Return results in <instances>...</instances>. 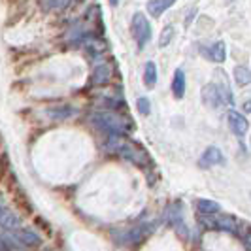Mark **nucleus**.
Segmentation results:
<instances>
[{
  "label": "nucleus",
  "instance_id": "1",
  "mask_svg": "<svg viewBox=\"0 0 251 251\" xmlns=\"http://www.w3.org/2000/svg\"><path fill=\"white\" fill-rule=\"evenodd\" d=\"M106 148L110 151H115V153L123 155L126 161L138 164V166H144V164L148 163V153L142 150L138 144L125 142V140L121 138V136H117V134H113L112 138L108 140V146Z\"/></svg>",
  "mask_w": 251,
  "mask_h": 251
},
{
  "label": "nucleus",
  "instance_id": "2",
  "mask_svg": "<svg viewBox=\"0 0 251 251\" xmlns=\"http://www.w3.org/2000/svg\"><path fill=\"white\" fill-rule=\"evenodd\" d=\"M91 121L104 130L113 132V134H123L130 128V123L123 117H119L117 113H97L91 117Z\"/></svg>",
  "mask_w": 251,
  "mask_h": 251
},
{
  "label": "nucleus",
  "instance_id": "3",
  "mask_svg": "<svg viewBox=\"0 0 251 251\" xmlns=\"http://www.w3.org/2000/svg\"><path fill=\"white\" fill-rule=\"evenodd\" d=\"M132 32H134V38H136V44H138L140 50L151 40V26L148 23V19L144 17V13H136L134 15V19H132Z\"/></svg>",
  "mask_w": 251,
  "mask_h": 251
},
{
  "label": "nucleus",
  "instance_id": "4",
  "mask_svg": "<svg viewBox=\"0 0 251 251\" xmlns=\"http://www.w3.org/2000/svg\"><path fill=\"white\" fill-rule=\"evenodd\" d=\"M206 219H210V221H206V225L210 226V228H221V230H226V232L238 234V223L230 215H221V217H215V219L210 217V215H206Z\"/></svg>",
  "mask_w": 251,
  "mask_h": 251
},
{
  "label": "nucleus",
  "instance_id": "5",
  "mask_svg": "<svg viewBox=\"0 0 251 251\" xmlns=\"http://www.w3.org/2000/svg\"><path fill=\"white\" fill-rule=\"evenodd\" d=\"M228 125H230V130L236 134V136H244L248 132V119L238 112H230L228 113Z\"/></svg>",
  "mask_w": 251,
  "mask_h": 251
},
{
  "label": "nucleus",
  "instance_id": "6",
  "mask_svg": "<svg viewBox=\"0 0 251 251\" xmlns=\"http://www.w3.org/2000/svg\"><path fill=\"white\" fill-rule=\"evenodd\" d=\"M151 232V226L148 225H140V226H134V228H130L126 234H123V244H138L142 240L146 238V236H150Z\"/></svg>",
  "mask_w": 251,
  "mask_h": 251
},
{
  "label": "nucleus",
  "instance_id": "7",
  "mask_svg": "<svg viewBox=\"0 0 251 251\" xmlns=\"http://www.w3.org/2000/svg\"><path fill=\"white\" fill-rule=\"evenodd\" d=\"M223 163V153L217 150V148H208L204 151V155L201 157V164L202 168H210V166H215V164Z\"/></svg>",
  "mask_w": 251,
  "mask_h": 251
},
{
  "label": "nucleus",
  "instance_id": "8",
  "mask_svg": "<svg viewBox=\"0 0 251 251\" xmlns=\"http://www.w3.org/2000/svg\"><path fill=\"white\" fill-rule=\"evenodd\" d=\"M0 226L6 228V230H17V226H19V217L13 214L12 210L2 208V210H0Z\"/></svg>",
  "mask_w": 251,
  "mask_h": 251
},
{
  "label": "nucleus",
  "instance_id": "9",
  "mask_svg": "<svg viewBox=\"0 0 251 251\" xmlns=\"http://www.w3.org/2000/svg\"><path fill=\"white\" fill-rule=\"evenodd\" d=\"M13 236L19 240L23 246H26V248H36V246H40V236H38L34 230H15Z\"/></svg>",
  "mask_w": 251,
  "mask_h": 251
},
{
  "label": "nucleus",
  "instance_id": "10",
  "mask_svg": "<svg viewBox=\"0 0 251 251\" xmlns=\"http://www.w3.org/2000/svg\"><path fill=\"white\" fill-rule=\"evenodd\" d=\"M176 0H151L148 4V12L153 15V17H161Z\"/></svg>",
  "mask_w": 251,
  "mask_h": 251
},
{
  "label": "nucleus",
  "instance_id": "11",
  "mask_svg": "<svg viewBox=\"0 0 251 251\" xmlns=\"http://www.w3.org/2000/svg\"><path fill=\"white\" fill-rule=\"evenodd\" d=\"M204 100L208 102L210 106H214V108L221 106V104H223V99H221V91H219V87L210 85V87L204 89Z\"/></svg>",
  "mask_w": 251,
  "mask_h": 251
},
{
  "label": "nucleus",
  "instance_id": "12",
  "mask_svg": "<svg viewBox=\"0 0 251 251\" xmlns=\"http://www.w3.org/2000/svg\"><path fill=\"white\" fill-rule=\"evenodd\" d=\"M172 91H174L177 99H181L185 95V74H183V70H176L174 81H172Z\"/></svg>",
  "mask_w": 251,
  "mask_h": 251
},
{
  "label": "nucleus",
  "instance_id": "13",
  "mask_svg": "<svg viewBox=\"0 0 251 251\" xmlns=\"http://www.w3.org/2000/svg\"><path fill=\"white\" fill-rule=\"evenodd\" d=\"M212 61H215V63H223L225 61V44L223 42H215L214 46L208 50V53H206Z\"/></svg>",
  "mask_w": 251,
  "mask_h": 251
},
{
  "label": "nucleus",
  "instance_id": "14",
  "mask_svg": "<svg viewBox=\"0 0 251 251\" xmlns=\"http://www.w3.org/2000/svg\"><path fill=\"white\" fill-rule=\"evenodd\" d=\"M197 208H199V212L204 215H212L219 212V204L214 201H206V199H201L199 204H197Z\"/></svg>",
  "mask_w": 251,
  "mask_h": 251
},
{
  "label": "nucleus",
  "instance_id": "15",
  "mask_svg": "<svg viewBox=\"0 0 251 251\" xmlns=\"http://www.w3.org/2000/svg\"><path fill=\"white\" fill-rule=\"evenodd\" d=\"M110 75H112V70H110L106 64H102V66H99V68L95 70L93 81H95V83H106V81L110 79Z\"/></svg>",
  "mask_w": 251,
  "mask_h": 251
},
{
  "label": "nucleus",
  "instance_id": "16",
  "mask_svg": "<svg viewBox=\"0 0 251 251\" xmlns=\"http://www.w3.org/2000/svg\"><path fill=\"white\" fill-rule=\"evenodd\" d=\"M144 81H146V85L148 87H155V83H157V68H155V64L153 63H148L146 64V74H144Z\"/></svg>",
  "mask_w": 251,
  "mask_h": 251
},
{
  "label": "nucleus",
  "instance_id": "17",
  "mask_svg": "<svg viewBox=\"0 0 251 251\" xmlns=\"http://www.w3.org/2000/svg\"><path fill=\"white\" fill-rule=\"evenodd\" d=\"M74 113H75L74 108L63 106V108H53V110H50V117H53V119H68Z\"/></svg>",
  "mask_w": 251,
  "mask_h": 251
},
{
  "label": "nucleus",
  "instance_id": "18",
  "mask_svg": "<svg viewBox=\"0 0 251 251\" xmlns=\"http://www.w3.org/2000/svg\"><path fill=\"white\" fill-rule=\"evenodd\" d=\"M234 75H236V81H238L240 85H248L251 79L250 70H248L246 66H238V68L234 70Z\"/></svg>",
  "mask_w": 251,
  "mask_h": 251
},
{
  "label": "nucleus",
  "instance_id": "19",
  "mask_svg": "<svg viewBox=\"0 0 251 251\" xmlns=\"http://www.w3.org/2000/svg\"><path fill=\"white\" fill-rule=\"evenodd\" d=\"M70 2L72 0H46V8L48 10H63Z\"/></svg>",
  "mask_w": 251,
  "mask_h": 251
},
{
  "label": "nucleus",
  "instance_id": "20",
  "mask_svg": "<svg viewBox=\"0 0 251 251\" xmlns=\"http://www.w3.org/2000/svg\"><path fill=\"white\" fill-rule=\"evenodd\" d=\"M172 36H174V26H166L163 30V34H161V48H164V46H168L170 42H172Z\"/></svg>",
  "mask_w": 251,
  "mask_h": 251
},
{
  "label": "nucleus",
  "instance_id": "21",
  "mask_svg": "<svg viewBox=\"0 0 251 251\" xmlns=\"http://www.w3.org/2000/svg\"><path fill=\"white\" fill-rule=\"evenodd\" d=\"M6 174H10V159H8L6 153H2L0 155V179L6 176Z\"/></svg>",
  "mask_w": 251,
  "mask_h": 251
},
{
  "label": "nucleus",
  "instance_id": "22",
  "mask_svg": "<svg viewBox=\"0 0 251 251\" xmlns=\"http://www.w3.org/2000/svg\"><path fill=\"white\" fill-rule=\"evenodd\" d=\"M136 108H138V112L142 113V115H148L151 110V104L148 99H138V102H136Z\"/></svg>",
  "mask_w": 251,
  "mask_h": 251
},
{
  "label": "nucleus",
  "instance_id": "23",
  "mask_svg": "<svg viewBox=\"0 0 251 251\" xmlns=\"http://www.w3.org/2000/svg\"><path fill=\"white\" fill-rule=\"evenodd\" d=\"M10 248H8V244H6V240L0 238V251H8Z\"/></svg>",
  "mask_w": 251,
  "mask_h": 251
},
{
  "label": "nucleus",
  "instance_id": "24",
  "mask_svg": "<svg viewBox=\"0 0 251 251\" xmlns=\"http://www.w3.org/2000/svg\"><path fill=\"white\" fill-rule=\"evenodd\" d=\"M110 2H112L113 6H115V4H117V0H110Z\"/></svg>",
  "mask_w": 251,
  "mask_h": 251
},
{
  "label": "nucleus",
  "instance_id": "25",
  "mask_svg": "<svg viewBox=\"0 0 251 251\" xmlns=\"http://www.w3.org/2000/svg\"><path fill=\"white\" fill-rule=\"evenodd\" d=\"M0 210H2V208H0Z\"/></svg>",
  "mask_w": 251,
  "mask_h": 251
}]
</instances>
